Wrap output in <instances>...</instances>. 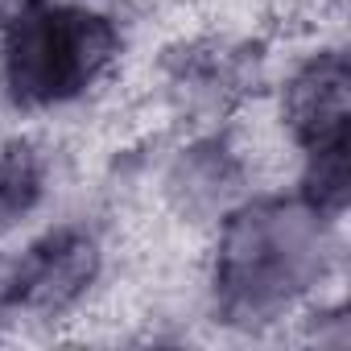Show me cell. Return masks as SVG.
Listing matches in <instances>:
<instances>
[{"label": "cell", "instance_id": "5", "mask_svg": "<svg viewBox=\"0 0 351 351\" xmlns=\"http://www.w3.org/2000/svg\"><path fill=\"white\" fill-rule=\"evenodd\" d=\"M265 99L293 165L351 157V54L343 38H314L285 62H273Z\"/></svg>", "mask_w": 351, "mask_h": 351}, {"label": "cell", "instance_id": "7", "mask_svg": "<svg viewBox=\"0 0 351 351\" xmlns=\"http://www.w3.org/2000/svg\"><path fill=\"white\" fill-rule=\"evenodd\" d=\"M58 195V157L34 124L0 128V252L34 232Z\"/></svg>", "mask_w": 351, "mask_h": 351}, {"label": "cell", "instance_id": "8", "mask_svg": "<svg viewBox=\"0 0 351 351\" xmlns=\"http://www.w3.org/2000/svg\"><path fill=\"white\" fill-rule=\"evenodd\" d=\"M34 5V0H0V25H9L17 13H25Z\"/></svg>", "mask_w": 351, "mask_h": 351}, {"label": "cell", "instance_id": "3", "mask_svg": "<svg viewBox=\"0 0 351 351\" xmlns=\"http://www.w3.org/2000/svg\"><path fill=\"white\" fill-rule=\"evenodd\" d=\"M112 277L108 232L91 215H46L0 252V339L79 322Z\"/></svg>", "mask_w": 351, "mask_h": 351}, {"label": "cell", "instance_id": "6", "mask_svg": "<svg viewBox=\"0 0 351 351\" xmlns=\"http://www.w3.org/2000/svg\"><path fill=\"white\" fill-rule=\"evenodd\" d=\"M256 186V149L244 141L236 120L173 128L161 157L153 161L157 207L178 228H191L199 236Z\"/></svg>", "mask_w": 351, "mask_h": 351}, {"label": "cell", "instance_id": "4", "mask_svg": "<svg viewBox=\"0 0 351 351\" xmlns=\"http://www.w3.org/2000/svg\"><path fill=\"white\" fill-rule=\"evenodd\" d=\"M273 75V54L252 34L203 29L169 42L153 66L157 108L169 128L232 124L256 99H265Z\"/></svg>", "mask_w": 351, "mask_h": 351}, {"label": "cell", "instance_id": "1", "mask_svg": "<svg viewBox=\"0 0 351 351\" xmlns=\"http://www.w3.org/2000/svg\"><path fill=\"white\" fill-rule=\"evenodd\" d=\"M347 223L289 186H256L203 232L199 298L211 322L269 335L343 289Z\"/></svg>", "mask_w": 351, "mask_h": 351}, {"label": "cell", "instance_id": "2", "mask_svg": "<svg viewBox=\"0 0 351 351\" xmlns=\"http://www.w3.org/2000/svg\"><path fill=\"white\" fill-rule=\"evenodd\" d=\"M128 50L108 0H34L0 25V112L34 128L75 116L120 83Z\"/></svg>", "mask_w": 351, "mask_h": 351}]
</instances>
